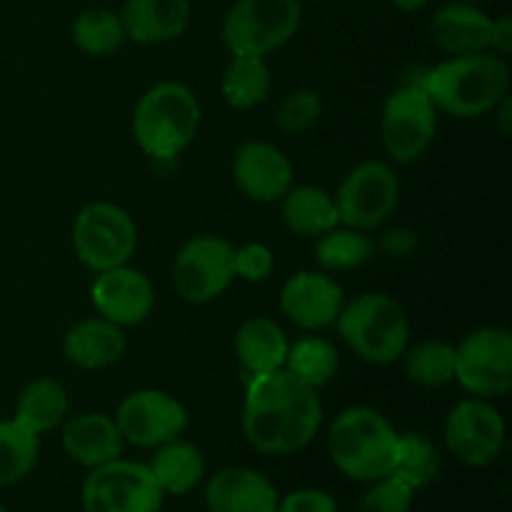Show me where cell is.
<instances>
[{
  "label": "cell",
  "mask_w": 512,
  "mask_h": 512,
  "mask_svg": "<svg viewBox=\"0 0 512 512\" xmlns=\"http://www.w3.org/2000/svg\"><path fill=\"white\" fill-rule=\"evenodd\" d=\"M323 423L318 393L290 370L253 375L243 405V433L258 453L293 455Z\"/></svg>",
  "instance_id": "cell-1"
},
{
  "label": "cell",
  "mask_w": 512,
  "mask_h": 512,
  "mask_svg": "<svg viewBox=\"0 0 512 512\" xmlns=\"http://www.w3.org/2000/svg\"><path fill=\"white\" fill-rule=\"evenodd\" d=\"M420 85L438 110L455 118H478L508 95L510 70L498 55H455L430 68Z\"/></svg>",
  "instance_id": "cell-2"
},
{
  "label": "cell",
  "mask_w": 512,
  "mask_h": 512,
  "mask_svg": "<svg viewBox=\"0 0 512 512\" xmlns=\"http://www.w3.org/2000/svg\"><path fill=\"white\" fill-rule=\"evenodd\" d=\"M398 438L393 425L370 408L343 410L328 433L335 468L360 483H373L393 473Z\"/></svg>",
  "instance_id": "cell-3"
},
{
  "label": "cell",
  "mask_w": 512,
  "mask_h": 512,
  "mask_svg": "<svg viewBox=\"0 0 512 512\" xmlns=\"http://www.w3.org/2000/svg\"><path fill=\"white\" fill-rule=\"evenodd\" d=\"M200 105L183 83H158L138 100L133 135L140 150L155 160H173L198 135Z\"/></svg>",
  "instance_id": "cell-4"
},
{
  "label": "cell",
  "mask_w": 512,
  "mask_h": 512,
  "mask_svg": "<svg viewBox=\"0 0 512 512\" xmlns=\"http://www.w3.org/2000/svg\"><path fill=\"white\" fill-rule=\"evenodd\" d=\"M335 323L345 343L368 363L388 365L408 350V315L390 295H360L350 305H343Z\"/></svg>",
  "instance_id": "cell-5"
},
{
  "label": "cell",
  "mask_w": 512,
  "mask_h": 512,
  "mask_svg": "<svg viewBox=\"0 0 512 512\" xmlns=\"http://www.w3.org/2000/svg\"><path fill=\"white\" fill-rule=\"evenodd\" d=\"M298 0H238L223 20V43L233 55H260L288 43L300 25Z\"/></svg>",
  "instance_id": "cell-6"
},
{
  "label": "cell",
  "mask_w": 512,
  "mask_h": 512,
  "mask_svg": "<svg viewBox=\"0 0 512 512\" xmlns=\"http://www.w3.org/2000/svg\"><path fill=\"white\" fill-rule=\"evenodd\" d=\"M138 245V228L123 208L113 203H90L73 225V248L80 263L95 273L128 263Z\"/></svg>",
  "instance_id": "cell-7"
},
{
  "label": "cell",
  "mask_w": 512,
  "mask_h": 512,
  "mask_svg": "<svg viewBox=\"0 0 512 512\" xmlns=\"http://www.w3.org/2000/svg\"><path fill=\"white\" fill-rule=\"evenodd\" d=\"M163 490L148 465L110 460L90 470L83 483L85 512H158Z\"/></svg>",
  "instance_id": "cell-8"
},
{
  "label": "cell",
  "mask_w": 512,
  "mask_h": 512,
  "mask_svg": "<svg viewBox=\"0 0 512 512\" xmlns=\"http://www.w3.org/2000/svg\"><path fill=\"white\" fill-rule=\"evenodd\" d=\"M455 380L480 398H500L512 388V335L480 328L455 348Z\"/></svg>",
  "instance_id": "cell-9"
},
{
  "label": "cell",
  "mask_w": 512,
  "mask_h": 512,
  "mask_svg": "<svg viewBox=\"0 0 512 512\" xmlns=\"http://www.w3.org/2000/svg\"><path fill=\"white\" fill-rule=\"evenodd\" d=\"M435 128H438V108L420 83L405 85L385 100L380 130H383L385 150L398 163L418 160L433 143Z\"/></svg>",
  "instance_id": "cell-10"
},
{
  "label": "cell",
  "mask_w": 512,
  "mask_h": 512,
  "mask_svg": "<svg viewBox=\"0 0 512 512\" xmlns=\"http://www.w3.org/2000/svg\"><path fill=\"white\" fill-rule=\"evenodd\" d=\"M235 248L218 235H198L175 255L173 285L188 303H208L233 283Z\"/></svg>",
  "instance_id": "cell-11"
},
{
  "label": "cell",
  "mask_w": 512,
  "mask_h": 512,
  "mask_svg": "<svg viewBox=\"0 0 512 512\" xmlns=\"http://www.w3.org/2000/svg\"><path fill=\"white\" fill-rule=\"evenodd\" d=\"M340 223L355 230H373L393 215L398 205V178L380 160H365L350 170L340 183L338 195Z\"/></svg>",
  "instance_id": "cell-12"
},
{
  "label": "cell",
  "mask_w": 512,
  "mask_h": 512,
  "mask_svg": "<svg viewBox=\"0 0 512 512\" xmlns=\"http://www.w3.org/2000/svg\"><path fill=\"white\" fill-rule=\"evenodd\" d=\"M115 423L128 443L138 448H158L180 438L188 425V413L163 390H138L120 403Z\"/></svg>",
  "instance_id": "cell-13"
},
{
  "label": "cell",
  "mask_w": 512,
  "mask_h": 512,
  "mask_svg": "<svg viewBox=\"0 0 512 512\" xmlns=\"http://www.w3.org/2000/svg\"><path fill=\"white\" fill-rule=\"evenodd\" d=\"M445 443L458 460L485 468L503 450L505 423L485 400H460L445 420Z\"/></svg>",
  "instance_id": "cell-14"
},
{
  "label": "cell",
  "mask_w": 512,
  "mask_h": 512,
  "mask_svg": "<svg viewBox=\"0 0 512 512\" xmlns=\"http://www.w3.org/2000/svg\"><path fill=\"white\" fill-rule=\"evenodd\" d=\"M90 295H93L98 313L120 328L143 323L155 305L150 280L140 270L128 268V265L103 270L93 283Z\"/></svg>",
  "instance_id": "cell-15"
},
{
  "label": "cell",
  "mask_w": 512,
  "mask_h": 512,
  "mask_svg": "<svg viewBox=\"0 0 512 512\" xmlns=\"http://www.w3.org/2000/svg\"><path fill=\"white\" fill-rule=\"evenodd\" d=\"M343 305L345 298L340 285L330 275L308 273V270L293 275L283 285V293H280V308H283V313L295 325L308 330L333 325L338 320Z\"/></svg>",
  "instance_id": "cell-16"
},
{
  "label": "cell",
  "mask_w": 512,
  "mask_h": 512,
  "mask_svg": "<svg viewBox=\"0 0 512 512\" xmlns=\"http://www.w3.org/2000/svg\"><path fill=\"white\" fill-rule=\"evenodd\" d=\"M233 178L248 198L275 203L293 188V165L275 145L245 143L235 155Z\"/></svg>",
  "instance_id": "cell-17"
},
{
  "label": "cell",
  "mask_w": 512,
  "mask_h": 512,
  "mask_svg": "<svg viewBox=\"0 0 512 512\" xmlns=\"http://www.w3.org/2000/svg\"><path fill=\"white\" fill-rule=\"evenodd\" d=\"M278 490L253 468H223L205 488L210 512H275Z\"/></svg>",
  "instance_id": "cell-18"
},
{
  "label": "cell",
  "mask_w": 512,
  "mask_h": 512,
  "mask_svg": "<svg viewBox=\"0 0 512 512\" xmlns=\"http://www.w3.org/2000/svg\"><path fill=\"white\" fill-rule=\"evenodd\" d=\"M493 18L470 3H453L440 8L430 20V38L448 55L485 53L490 48Z\"/></svg>",
  "instance_id": "cell-19"
},
{
  "label": "cell",
  "mask_w": 512,
  "mask_h": 512,
  "mask_svg": "<svg viewBox=\"0 0 512 512\" xmlns=\"http://www.w3.org/2000/svg\"><path fill=\"white\" fill-rule=\"evenodd\" d=\"M123 435H120L115 418L103 413H83L70 420L63 430V448L75 463L85 468L118 460L123 453Z\"/></svg>",
  "instance_id": "cell-20"
},
{
  "label": "cell",
  "mask_w": 512,
  "mask_h": 512,
  "mask_svg": "<svg viewBox=\"0 0 512 512\" xmlns=\"http://www.w3.org/2000/svg\"><path fill=\"white\" fill-rule=\"evenodd\" d=\"M125 38L153 45L185 33L190 20L188 0H128L120 13Z\"/></svg>",
  "instance_id": "cell-21"
},
{
  "label": "cell",
  "mask_w": 512,
  "mask_h": 512,
  "mask_svg": "<svg viewBox=\"0 0 512 512\" xmlns=\"http://www.w3.org/2000/svg\"><path fill=\"white\" fill-rule=\"evenodd\" d=\"M63 348L70 363H75L78 368H108L125 353V335L120 325L105 318L80 320L68 330Z\"/></svg>",
  "instance_id": "cell-22"
},
{
  "label": "cell",
  "mask_w": 512,
  "mask_h": 512,
  "mask_svg": "<svg viewBox=\"0 0 512 512\" xmlns=\"http://www.w3.org/2000/svg\"><path fill=\"white\" fill-rule=\"evenodd\" d=\"M288 348L290 343L283 328L270 318H250L248 323H243V328L238 330V338H235V353L250 375H263L285 368Z\"/></svg>",
  "instance_id": "cell-23"
},
{
  "label": "cell",
  "mask_w": 512,
  "mask_h": 512,
  "mask_svg": "<svg viewBox=\"0 0 512 512\" xmlns=\"http://www.w3.org/2000/svg\"><path fill=\"white\" fill-rule=\"evenodd\" d=\"M148 468L163 495H185L203 480L205 460L193 443L175 438L158 445Z\"/></svg>",
  "instance_id": "cell-24"
},
{
  "label": "cell",
  "mask_w": 512,
  "mask_h": 512,
  "mask_svg": "<svg viewBox=\"0 0 512 512\" xmlns=\"http://www.w3.org/2000/svg\"><path fill=\"white\" fill-rule=\"evenodd\" d=\"M70 410L68 393L63 385L53 378H40L25 385L23 393L18 395L15 403V420L33 430L35 435L48 433L58 428Z\"/></svg>",
  "instance_id": "cell-25"
},
{
  "label": "cell",
  "mask_w": 512,
  "mask_h": 512,
  "mask_svg": "<svg viewBox=\"0 0 512 512\" xmlns=\"http://www.w3.org/2000/svg\"><path fill=\"white\" fill-rule=\"evenodd\" d=\"M283 218L293 233L325 235L338 228L340 215L335 198L320 188H290L283 198Z\"/></svg>",
  "instance_id": "cell-26"
},
{
  "label": "cell",
  "mask_w": 512,
  "mask_h": 512,
  "mask_svg": "<svg viewBox=\"0 0 512 512\" xmlns=\"http://www.w3.org/2000/svg\"><path fill=\"white\" fill-rule=\"evenodd\" d=\"M270 90V70L260 55H233L223 70V95L233 108H253Z\"/></svg>",
  "instance_id": "cell-27"
},
{
  "label": "cell",
  "mask_w": 512,
  "mask_h": 512,
  "mask_svg": "<svg viewBox=\"0 0 512 512\" xmlns=\"http://www.w3.org/2000/svg\"><path fill=\"white\" fill-rule=\"evenodd\" d=\"M38 435L18 420H0V485L23 480L38 463Z\"/></svg>",
  "instance_id": "cell-28"
},
{
  "label": "cell",
  "mask_w": 512,
  "mask_h": 512,
  "mask_svg": "<svg viewBox=\"0 0 512 512\" xmlns=\"http://www.w3.org/2000/svg\"><path fill=\"white\" fill-rule=\"evenodd\" d=\"M338 350L333 343L325 338H303L288 348V358H285V370L308 383L310 388H320V385L330 383L338 373Z\"/></svg>",
  "instance_id": "cell-29"
},
{
  "label": "cell",
  "mask_w": 512,
  "mask_h": 512,
  "mask_svg": "<svg viewBox=\"0 0 512 512\" xmlns=\"http://www.w3.org/2000/svg\"><path fill=\"white\" fill-rule=\"evenodd\" d=\"M73 40L83 53L110 55L123 45L125 28L118 13L105 8L85 10L73 23Z\"/></svg>",
  "instance_id": "cell-30"
},
{
  "label": "cell",
  "mask_w": 512,
  "mask_h": 512,
  "mask_svg": "<svg viewBox=\"0 0 512 512\" xmlns=\"http://www.w3.org/2000/svg\"><path fill=\"white\" fill-rule=\"evenodd\" d=\"M440 473V455L428 438L418 433L400 435L393 473L413 490L425 488Z\"/></svg>",
  "instance_id": "cell-31"
},
{
  "label": "cell",
  "mask_w": 512,
  "mask_h": 512,
  "mask_svg": "<svg viewBox=\"0 0 512 512\" xmlns=\"http://www.w3.org/2000/svg\"><path fill=\"white\" fill-rule=\"evenodd\" d=\"M315 255H318V263L325 270L358 268V265H363L373 255V240L363 230L333 228L325 235H320Z\"/></svg>",
  "instance_id": "cell-32"
},
{
  "label": "cell",
  "mask_w": 512,
  "mask_h": 512,
  "mask_svg": "<svg viewBox=\"0 0 512 512\" xmlns=\"http://www.w3.org/2000/svg\"><path fill=\"white\" fill-rule=\"evenodd\" d=\"M408 378L423 388L455 380V348L443 340H425L408 353Z\"/></svg>",
  "instance_id": "cell-33"
},
{
  "label": "cell",
  "mask_w": 512,
  "mask_h": 512,
  "mask_svg": "<svg viewBox=\"0 0 512 512\" xmlns=\"http://www.w3.org/2000/svg\"><path fill=\"white\" fill-rule=\"evenodd\" d=\"M415 490L395 475L373 480V488L360 498L358 512H410Z\"/></svg>",
  "instance_id": "cell-34"
},
{
  "label": "cell",
  "mask_w": 512,
  "mask_h": 512,
  "mask_svg": "<svg viewBox=\"0 0 512 512\" xmlns=\"http://www.w3.org/2000/svg\"><path fill=\"white\" fill-rule=\"evenodd\" d=\"M320 113H323V103H320L318 93L313 90H298L290 98L283 100V105L278 108V128L288 135L305 133L310 125L318 123Z\"/></svg>",
  "instance_id": "cell-35"
},
{
  "label": "cell",
  "mask_w": 512,
  "mask_h": 512,
  "mask_svg": "<svg viewBox=\"0 0 512 512\" xmlns=\"http://www.w3.org/2000/svg\"><path fill=\"white\" fill-rule=\"evenodd\" d=\"M273 265V253L263 243H248L235 250L233 255L235 278H243L248 283H263L273 273Z\"/></svg>",
  "instance_id": "cell-36"
},
{
  "label": "cell",
  "mask_w": 512,
  "mask_h": 512,
  "mask_svg": "<svg viewBox=\"0 0 512 512\" xmlns=\"http://www.w3.org/2000/svg\"><path fill=\"white\" fill-rule=\"evenodd\" d=\"M275 512H338V503L325 490H295L288 498L278 500Z\"/></svg>",
  "instance_id": "cell-37"
},
{
  "label": "cell",
  "mask_w": 512,
  "mask_h": 512,
  "mask_svg": "<svg viewBox=\"0 0 512 512\" xmlns=\"http://www.w3.org/2000/svg\"><path fill=\"white\" fill-rule=\"evenodd\" d=\"M415 248H418V238H415L413 230L398 228V230H390V233H385L383 250L388 255H393V258H403V255L413 253Z\"/></svg>",
  "instance_id": "cell-38"
},
{
  "label": "cell",
  "mask_w": 512,
  "mask_h": 512,
  "mask_svg": "<svg viewBox=\"0 0 512 512\" xmlns=\"http://www.w3.org/2000/svg\"><path fill=\"white\" fill-rule=\"evenodd\" d=\"M490 48L498 50L500 55H508L512 50V20L510 15L493 20V30H490Z\"/></svg>",
  "instance_id": "cell-39"
},
{
  "label": "cell",
  "mask_w": 512,
  "mask_h": 512,
  "mask_svg": "<svg viewBox=\"0 0 512 512\" xmlns=\"http://www.w3.org/2000/svg\"><path fill=\"white\" fill-rule=\"evenodd\" d=\"M500 130H503V135H510V130H512V123H510V113H512V105H510V100H508V95H505L503 100H500Z\"/></svg>",
  "instance_id": "cell-40"
},
{
  "label": "cell",
  "mask_w": 512,
  "mask_h": 512,
  "mask_svg": "<svg viewBox=\"0 0 512 512\" xmlns=\"http://www.w3.org/2000/svg\"><path fill=\"white\" fill-rule=\"evenodd\" d=\"M393 5H398L400 10H420L428 5V0H393Z\"/></svg>",
  "instance_id": "cell-41"
},
{
  "label": "cell",
  "mask_w": 512,
  "mask_h": 512,
  "mask_svg": "<svg viewBox=\"0 0 512 512\" xmlns=\"http://www.w3.org/2000/svg\"><path fill=\"white\" fill-rule=\"evenodd\" d=\"M460 3H478V0H460Z\"/></svg>",
  "instance_id": "cell-42"
},
{
  "label": "cell",
  "mask_w": 512,
  "mask_h": 512,
  "mask_svg": "<svg viewBox=\"0 0 512 512\" xmlns=\"http://www.w3.org/2000/svg\"><path fill=\"white\" fill-rule=\"evenodd\" d=\"M0 512H8V510H5V508H3V505H0Z\"/></svg>",
  "instance_id": "cell-43"
}]
</instances>
